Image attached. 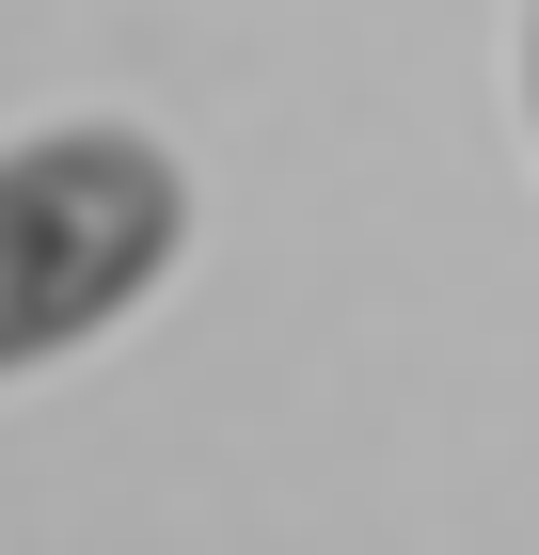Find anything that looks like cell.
<instances>
[{"mask_svg": "<svg viewBox=\"0 0 539 555\" xmlns=\"http://www.w3.org/2000/svg\"><path fill=\"white\" fill-rule=\"evenodd\" d=\"M175 238H191V191H175V159L143 128L0 143V382L80 349V334H112L175 270Z\"/></svg>", "mask_w": 539, "mask_h": 555, "instance_id": "cell-1", "label": "cell"}, {"mask_svg": "<svg viewBox=\"0 0 539 555\" xmlns=\"http://www.w3.org/2000/svg\"><path fill=\"white\" fill-rule=\"evenodd\" d=\"M524 95H539V33H524Z\"/></svg>", "mask_w": 539, "mask_h": 555, "instance_id": "cell-2", "label": "cell"}]
</instances>
